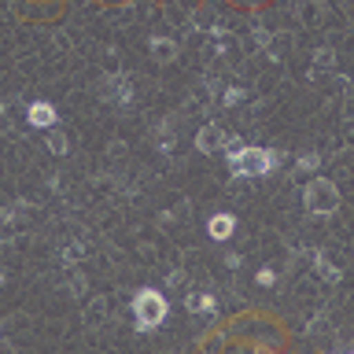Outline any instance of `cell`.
Listing matches in <instances>:
<instances>
[{
	"mask_svg": "<svg viewBox=\"0 0 354 354\" xmlns=\"http://www.w3.org/2000/svg\"><path fill=\"white\" fill-rule=\"evenodd\" d=\"M225 163H229L233 177L251 181V177H270L277 166L284 163V155L277 148H259V144H244L240 137L225 141Z\"/></svg>",
	"mask_w": 354,
	"mask_h": 354,
	"instance_id": "1",
	"label": "cell"
},
{
	"mask_svg": "<svg viewBox=\"0 0 354 354\" xmlns=\"http://www.w3.org/2000/svg\"><path fill=\"white\" fill-rule=\"evenodd\" d=\"M170 314V303L159 288H137L133 292V321H137V332H155L159 325L166 321Z\"/></svg>",
	"mask_w": 354,
	"mask_h": 354,
	"instance_id": "2",
	"label": "cell"
},
{
	"mask_svg": "<svg viewBox=\"0 0 354 354\" xmlns=\"http://www.w3.org/2000/svg\"><path fill=\"white\" fill-rule=\"evenodd\" d=\"M303 207H306L310 214H317V218H328V214L340 210V188L332 185L328 177L306 181V188H303Z\"/></svg>",
	"mask_w": 354,
	"mask_h": 354,
	"instance_id": "3",
	"label": "cell"
},
{
	"mask_svg": "<svg viewBox=\"0 0 354 354\" xmlns=\"http://www.w3.org/2000/svg\"><path fill=\"white\" fill-rule=\"evenodd\" d=\"M100 96L107 104H118V107H126L133 100V81L126 78V74H104V81H100Z\"/></svg>",
	"mask_w": 354,
	"mask_h": 354,
	"instance_id": "4",
	"label": "cell"
},
{
	"mask_svg": "<svg viewBox=\"0 0 354 354\" xmlns=\"http://www.w3.org/2000/svg\"><path fill=\"white\" fill-rule=\"evenodd\" d=\"M225 141H229V133H225L218 122H207L196 130V141L192 144H196L199 155H214V152H225Z\"/></svg>",
	"mask_w": 354,
	"mask_h": 354,
	"instance_id": "5",
	"label": "cell"
},
{
	"mask_svg": "<svg viewBox=\"0 0 354 354\" xmlns=\"http://www.w3.org/2000/svg\"><path fill=\"white\" fill-rule=\"evenodd\" d=\"M325 15H328L325 0H295V23L303 30H317L325 23Z\"/></svg>",
	"mask_w": 354,
	"mask_h": 354,
	"instance_id": "6",
	"label": "cell"
},
{
	"mask_svg": "<svg viewBox=\"0 0 354 354\" xmlns=\"http://www.w3.org/2000/svg\"><path fill=\"white\" fill-rule=\"evenodd\" d=\"M310 259H314V273H317L325 284H340V281H343V266L332 259L328 248H317L314 255H310Z\"/></svg>",
	"mask_w": 354,
	"mask_h": 354,
	"instance_id": "7",
	"label": "cell"
},
{
	"mask_svg": "<svg viewBox=\"0 0 354 354\" xmlns=\"http://www.w3.org/2000/svg\"><path fill=\"white\" fill-rule=\"evenodd\" d=\"M26 122H30V130H52V126L59 122V115L48 100H34L26 107Z\"/></svg>",
	"mask_w": 354,
	"mask_h": 354,
	"instance_id": "8",
	"label": "cell"
},
{
	"mask_svg": "<svg viewBox=\"0 0 354 354\" xmlns=\"http://www.w3.org/2000/svg\"><path fill=\"white\" fill-rule=\"evenodd\" d=\"M233 233H236V214L218 210V214H210V218H207V236L214 244H225Z\"/></svg>",
	"mask_w": 354,
	"mask_h": 354,
	"instance_id": "9",
	"label": "cell"
},
{
	"mask_svg": "<svg viewBox=\"0 0 354 354\" xmlns=\"http://www.w3.org/2000/svg\"><path fill=\"white\" fill-rule=\"evenodd\" d=\"M107 317H111V299H107V295H89L81 321L89 328H100V325H107Z\"/></svg>",
	"mask_w": 354,
	"mask_h": 354,
	"instance_id": "10",
	"label": "cell"
},
{
	"mask_svg": "<svg viewBox=\"0 0 354 354\" xmlns=\"http://www.w3.org/2000/svg\"><path fill=\"white\" fill-rule=\"evenodd\" d=\"M148 52H152V59L155 63H174L177 59V41H170V37H163V34H155V37H148Z\"/></svg>",
	"mask_w": 354,
	"mask_h": 354,
	"instance_id": "11",
	"label": "cell"
},
{
	"mask_svg": "<svg viewBox=\"0 0 354 354\" xmlns=\"http://www.w3.org/2000/svg\"><path fill=\"white\" fill-rule=\"evenodd\" d=\"M310 59H314V63H310V78H321V74H328L332 67H336V48H314V56H310Z\"/></svg>",
	"mask_w": 354,
	"mask_h": 354,
	"instance_id": "12",
	"label": "cell"
},
{
	"mask_svg": "<svg viewBox=\"0 0 354 354\" xmlns=\"http://www.w3.org/2000/svg\"><path fill=\"white\" fill-rule=\"evenodd\" d=\"M185 306L192 310V314H214L218 299H214L210 292H188V295H185Z\"/></svg>",
	"mask_w": 354,
	"mask_h": 354,
	"instance_id": "13",
	"label": "cell"
},
{
	"mask_svg": "<svg viewBox=\"0 0 354 354\" xmlns=\"http://www.w3.org/2000/svg\"><path fill=\"white\" fill-rule=\"evenodd\" d=\"M45 148H48L52 155H67V152H70V137L63 133V130H56V126H52L48 137H45Z\"/></svg>",
	"mask_w": 354,
	"mask_h": 354,
	"instance_id": "14",
	"label": "cell"
},
{
	"mask_svg": "<svg viewBox=\"0 0 354 354\" xmlns=\"http://www.w3.org/2000/svg\"><path fill=\"white\" fill-rule=\"evenodd\" d=\"M19 214H15V207H0V240H12L15 236V229H19Z\"/></svg>",
	"mask_w": 354,
	"mask_h": 354,
	"instance_id": "15",
	"label": "cell"
},
{
	"mask_svg": "<svg viewBox=\"0 0 354 354\" xmlns=\"http://www.w3.org/2000/svg\"><path fill=\"white\" fill-rule=\"evenodd\" d=\"M321 163H325V155H321V152H303L295 159V170H299V174H317Z\"/></svg>",
	"mask_w": 354,
	"mask_h": 354,
	"instance_id": "16",
	"label": "cell"
},
{
	"mask_svg": "<svg viewBox=\"0 0 354 354\" xmlns=\"http://www.w3.org/2000/svg\"><path fill=\"white\" fill-rule=\"evenodd\" d=\"M67 292L70 295H85V292H89V281H85V277L78 273V266H70V273H67Z\"/></svg>",
	"mask_w": 354,
	"mask_h": 354,
	"instance_id": "17",
	"label": "cell"
},
{
	"mask_svg": "<svg viewBox=\"0 0 354 354\" xmlns=\"http://www.w3.org/2000/svg\"><path fill=\"white\" fill-rule=\"evenodd\" d=\"M244 96H248V89H244V85H229V89L222 92V104H225V107H236Z\"/></svg>",
	"mask_w": 354,
	"mask_h": 354,
	"instance_id": "18",
	"label": "cell"
},
{
	"mask_svg": "<svg viewBox=\"0 0 354 354\" xmlns=\"http://www.w3.org/2000/svg\"><path fill=\"white\" fill-rule=\"evenodd\" d=\"M343 122L347 126H354V89L343 96Z\"/></svg>",
	"mask_w": 354,
	"mask_h": 354,
	"instance_id": "19",
	"label": "cell"
},
{
	"mask_svg": "<svg viewBox=\"0 0 354 354\" xmlns=\"http://www.w3.org/2000/svg\"><path fill=\"white\" fill-rule=\"evenodd\" d=\"M255 281H259V284H273V281H277V270H270V266H262Z\"/></svg>",
	"mask_w": 354,
	"mask_h": 354,
	"instance_id": "20",
	"label": "cell"
},
{
	"mask_svg": "<svg viewBox=\"0 0 354 354\" xmlns=\"http://www.w3.org/2000/svg\"><path fill=\"white\" fill-rule=\"evenodd\" d=\"M177 284H185V270H170L166 273V288H177Z\"/></svg>",
	"mask_w": 354,
	"mask_h": 354,
	"instance_id": "21",
	"label": "cell"
},
{
	"mask_svg": "<svg viewBox=\"0 0 354 354\" xmlns=\"http://www.w3.org/2000/svg\"><path fill=\"white\" fill-rule=\"evenodd\" d=\"M225 266H229V270H240L244 259H240V255H225Z\"/></svg>",
	"mask_w": 354,
	"mask_h": 354,
	"instance_id": "22",
	"label": "cell"
},
{
	"mask_svg": "<svg viewBox=\"0 0 354 354\" xmlns=\"http://www.w3.org/2000/svg\"><path fill=\"white\" fill-rule=\"evenodd\" d=\"M0 284H4V270H0Z\"/></svg>",
	"mask_w": 354,
	"mask_h": 354,
	"instance_id": "23",
	"label": "cell"
}]
</instances>
